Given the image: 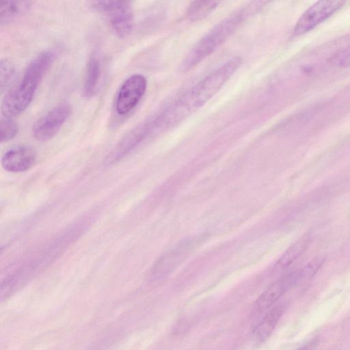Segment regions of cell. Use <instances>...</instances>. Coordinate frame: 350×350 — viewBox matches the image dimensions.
<instances>
[{"mask_svg":"<svg viewBox=\"0 0 350 350\" xmlns=\"http://www.w3.org/2000/svg\"><path fill=\"white\" fill-rule=\"evenodd\" d=\"M241 64L242 59L239 57L228 60L157 114L159 129L172 128L200 109L232 77Z\"/></svg>","mask_w":350,"mask_h":350,"instance_id":"cell-1","label":"cell"},{"mask_svg":"<svg viewBox=\"0 0 350 350\" xmlns=\"http://www.w3.org/2000/svg\"><path fill=\"white\" fill-rule=\"evenodd\" d=\"M53 60L54 53L46 50L40 53L31 61L21 79L3 98L1 105L3 117L12 118L27 108Z\"/></svg>","mask_w":350,"mask_h":350,"instance_id":"cell-2","label":"cell"},{"mask_svg":"<svg viewBox=\"0 0 350 350\" xmlns=\"http://www.w3.org/2000/svg\"><path fill=\"white\" fill-rule=\"evenodd\" d=\"M257 5H250L231 14L211 29L191 50L180 66L182 72L191 70L221 46L240 26Z\"/></svg>","mask_w":350,"mask_h":350,"instance_id":"cell-3","label":"cell"},{"mask_svg":"<svg viewBox=\"0 0 350 350\" xmlns=\"http://www.w3.org/2000/svg\"><path fill=\"white\" fill-rule=\"evenodd\" d=\"M90 8L105 15L113 32L120 38L126 37L133 27V13L131 2L122 1H94Z\"/></svg>","mask_w":350,"mask_h":350,"instance_id":"cell-4","label":"cell"},{"mask_svg":"<svg viewBox=\"0 0 350 350\" xmlns=\"http://www.w3.org/2000/svg\"><path fill=\"white\" fill-rule=\"evenodd\" d=\"M304 279L302 268L280 278L258 297L254 304L253 313L255 315L264 314L275 306L290 288Z\"/></svg>","mask_w":350,"mask_h":350,"instance_id":"cell-5","label":"cell"},{"mask_svg":"<svg viewBox=\"0 0 350 350\" xmlns=\"http://www.w3.org/2000/svg\"><path fill=\"white\" fill-rule=\"evenodd\" d=\"M342 1H319L304 11L293 28L295 36L304 34L338 11L345 4Z\"/></svg>","mask_w":350,"mask_h":350,"instance_id":"cell-6","label":"cell"},{"mask_svg":"<svg viewBox=\"0 0 350 350\" xmlns=\"http://www.w3.org/2000/svg\"><path fill=\"white\" fill-rule=\"evenodd\" d=\"M147 88L146 78L141 74L128 77L121 85L116 96L115 107L117 113L125 116L139 103Z\"/></svg>","mask_w":350,"mask_h":350,"instance_id":"cell-7","label":"cell"},{"mask_svg":"<svg viewBox=\"0 0 350 350\" xmlns=\"http://www.w3.org/2000/svg\"><path fill=\"white\" fill-rule=\"evenodd\" d=\"M71 113L68 104L62 103L53 108L34 124L33 137L38 141H47L54 137L65 123Z\"/></svg>","mask_w":350,"mask_h":350,"instance_id":"cell-8","label":"cell"},{"mask_svg":"<svg viewBox=\"0 0 350 350\" xmlns=\"http://www.w3.org/2000/svg\"><path fill=\"white\" fill-rule=\"evenodd\" d=\"M36 153L29 146L20 145L7 150L1 158L3 167L10 172H22L31 168L35 163Z\"/></svg>","mask_w":350,"mask_h":350,"instance_id":"cell-9","label":"cell"},{"mask_svg":"<svg viewBox=\"0 0 350 350\" xmlns=\"http://www.w3.org/2000/svg\"><path fill=\"white\" fill-rule=\"evenodd\" d=\"M198 242L196 239H187L170 250L157 261L153 270L154 275L161 277L171 272L188 255Z\"/></svg>","mask_w":350,"mask_h":350,"instance_id":"cell-10","label":"cell"},{"mask_svg":"<svg viewBox=\"0 0 350 350\" xmlns=\"http://www.w3.org/2000/svg\"><path fill=\"white\" fill-rule=\"evenodd\" d=\"M286 308V304L278 303L263 314L254 329V339L256 342H262L271 336L285 312Z\"/></svg>","mask_w":350,"mask_h":350,"instance_id":"cell-11","label":"cell"},{"mask_svg":"<svg viewBox=\"0 0 350 350\" xmlns=\"http://www.w3.org/2000/svg\"><path fill=\"white\" fill-rule=\"evenodd\" d=\"M101 63L94 54L88 62L83 83V94L86 97L93 96L97 92L101 76Z\"/></svg>","mask_w":350,"mask_h":350,"instance_id":"cell-12","label":"cell"},{"mask_svg":"<svg viewBox=\"0 0 350 350\" xmlns=\"http://www.w3.org/2000/svg\"><path fill=\"white\" fill-rule=\"evenodd\" d=\"M31 5L30 1H14L0 2V23L6 25L25 12Z\"/></svg>","mask_w":350,"mask_h":350,"instance_id":"cell-13","label":"cell"},{"mask_svg":"<svg viewBox=\"0 0 350 350\" xmlns=\"http://www.w3.org/2000/svg\"><path fill=\"white\" fill-rule=\"evenodd\" d=\"M310 237L305 234L294 243L283 254L277 263L279 269H285L296 260L307 250Z\"/></svg>","mask_w":350,"mask_h":350,"instance_id":"cell-14","label":"cell"},{"mask_svg":"<svg viewBox=\"0 0 350 350\" xmlns=\"http://www.w3.org/2000/svg\"><path fill=\"white\" fill-rule=\"evenodd\" d=\"M218 1H192L187 10V16L191 21H198L206 17L218 5Z\"/></svg>","mask_w":350,"mask_h":350,"instance_id":"cell-15","label":"cell"},{"mask_svg":"<svg viewBox=\"0 0 350 350\" xmlns=\"http://www.w3.org/2000/svg\"><path fill=\"white\" fill-rule=\"evenodd\" d=\"M18 132L17 124L12 118L3 117L0 122V141L1 143L14 138Z\"/></svg>","mask_w":350,"mask_h":350,"instance_id":"cell-16","label":"cell"},{"mask_svg":"<svg viewBox=\"0 0 350 350\" xmlns=\"http://www.w3.org/2000/svg\"><path fill=\"white\" fill-rule=\"evenodd\" d=\"M14 74L15 69L11 62L7 59H2L0 63V87L1 92L10 85Z\"/></svg>","mask_w":350,"mask_h":350,"instance_id":"cell-17","label":"cell"},{"mask_svg":"<svg viewBox=\"0 0 350 350\" xmlns=\"http://www.w3.org/2000/svg\"><path fill=\"white\" fill-rule=\"evenodd\" d=\"M316 343L314 342H311L297 350H314L315 349Z\"/></svg>","mask_w":350,"mask_h":350,"instance_id":"cell-18","label":"cell"}]
</instances>
